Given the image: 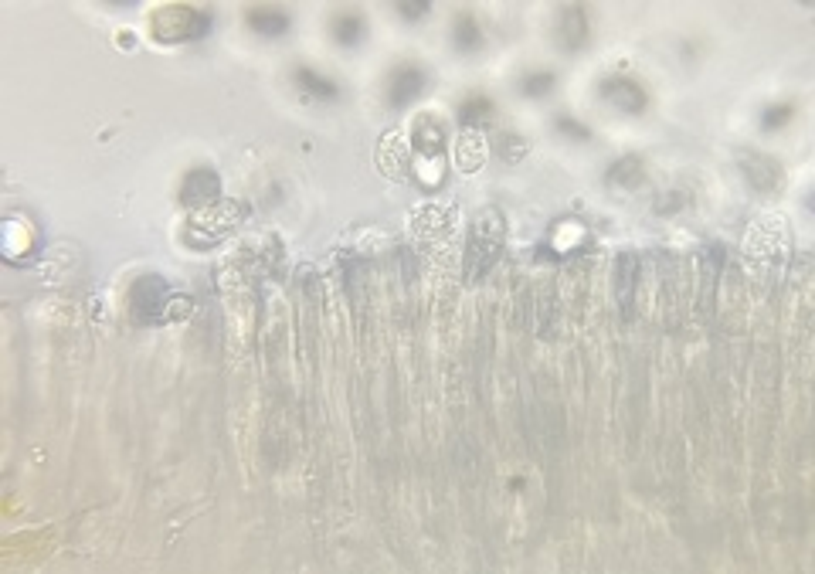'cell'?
<instances>
[{"instance_id": "cell-22", "label": "cell", "mask_w": 815, "mask_h": 574, "mask_svg": "<svg viewBox=\"0 0 815 574\" xmlns=\"http://www.w3.org/2000/svg\"><path fill=\"white\" fill-rule=\"evenodd\" d=\"M557 133H561V136H571V140H581V143L591 140V130H588V126H585V123H578V119H568V116L557 119Z\"/></svg>"}, {"instance_id": "cell-18", "label": "cell", "mask_w": 815, "mask_h": 574, "mask_svg": "<svg viewBox=\"0 0 815 574\" xmlns=\"http://www.w3.org/2000/svg\"><path fill=\"white\" fill-rule=\"evenodd\" d=\"M333 38H337L343 48L360 45V38H364V17H360V14H337V21H333Z\"/></svg>"}, {"instance_id": "cell-21", "label": "cell", "mask_w": 815, "mask_h": 574, "mask_svg": "<svg viewBox=\"0 0 815 574\" xmlns=\"http://www.w3.org/2000/svg\"><path fill=\"white\" fill-rule=\"evenodd\" d=\"M792 116H795L792 106H768L765 113H761V126H765V130H782Z\"/></svg>"}, {"instance_id": "cell-23", "label": "cell", "mask_w": 815, "mask_h": 574, "mask_svg": "<svg viewBox=\"0 0 815 574\" xmlns=\"http://www.w3.org/2000/svg\"><path fill=\"white\" fill-rule=\"evenodd\" d=\"M398 14H405L408 21H422L428 14V4H398Z\"/></svg>"}, {"instance_id": "cell-14", "label": "cell", "mask_w": 815, "mask_h": 574, "mask_svg": "<svg viewBox=\"0 0 815 574\" xmlns=\"http://www.w3.org/2000/svg\"><path fill=\"white\" fill-rule=\"evenodd\" d=\"M245 17H248V28L262 34V38H279V34L289 28V17L286 11H279V7H255V11H248Z\"/></svg>"}, {"instance_id": "cell-2", "label": "cell", "mask_w": 815, "mask_h": 574, "mask_svg": "<svg viewBox=\"0 0 815 574\" xmlns=\"http://www.w3.org/2000/svg\"><path fill=\"white\" fill-rule=\"evenodd\" d=\"M503 248H506V218L496 208H489L473 221V228L466 235V255H462V279H466V286H479L493 272Z\"/></svg>"}, {"instance_id": "cell-13", "label": "cell", "mask_w": 815, "mask_h": 574, "mask_svg": "<svg viewBox=\"0 0 815 574\" xmlns=\"http://www.w3.org/2000/svg\"><path fill=\"white\" fill-rule=\"evenodd\" d=\"M642 181H646V160H642L639 153H625V157L615 160V164L608 167V174H605L608 187H625V191L639 187Z\"/></svg>"}, {"instance_id": "cell-5", "label": "cell", "mask_w": 815, "mask_h": 574, "mask_svg": "<svg viewBox=\"0 0 815 574\" xmlns=\"http://www.w3.org/2000/svg\"><path fill=\"white\" fill-rule=\"evenodd\" d=\"M242 218H248V204H238V201H218L204 211H194L191 228H187V245H191L197 235H204L201 242H197V248L218 245L231 228H238Z\"/></svg>"}, {"instance_id": "cell-20", "label": "cell", "mask_w": 815, "mask_h": 574, "mask_svg": "<svg viewBox=\"0 0 815 574\" xmlns=\"http://www.w3.org/2000/svg\"><path fill=\"white\" fill-rule=\"evenodd\" d=\"M551 89H554V72H530V75H523V82H520V92L527 99H540Z\"/></svg>"}, {"instance_id": "cell-3", "label": "cell", "mask_w": 815, "mask_h": 574, "mask_svg": "<svg viewBox=\"0 0 815 574\" xmlns=\"http://www.w3.org/2000/svg\"><path fill=\"white\" fill-rule=\"evenodd\" d=\"M214 17L208 11H197L187 4H170L153 14V38L160 45H187V41H201L211 31Z\"/></svg>"}, {"instance_id": "cell-8", "label": "cell", "mask_w": 815, "mask_h": 574, "mask_svg": "<svg viewBox=\"0 0 815 574\" xmlns=\"http://www.w3.org/2000/svg\"><path fill=\"white\" fill-rule=\"evenodd\" d=\"M737 167H741L744 181L761 194H775L785 181V170L778 160L761 157V153H751V150H737Z\"/></svg>"}, {"instance_id": "cell-4", "label": "cell", "mask_w": 815, "mask_h": 574, "mask_svg": "<svg viewBox=\"0 0 815 574\" xmlns=\"http://www.w3.org/2000/svg\"><path fill=\"white\" fill-rule=\"evenodd\" d=\"M170 303H177V296H174V289H170V282L157 276V272H147V276H140L133 282L130 316H133V323H140V327H157V323H163V320H174Z\"/></svg>"}, {"instance_id": "cell-17", "label": "cell", "mask_w": 815, "mask_h": 574, "mask_svg": "<svg viewBox=\"0 0 815 574\" xmlns=\"http://www.w3.org/2000/svg\"><path fill=\"white\" fill-rule=\"evenodd\" d=\"M452 38H456L459 51H476L483 45V31H479V21L473 14H459L456 24H452Z\"/></svg>"}, {"instance_id": "cell-19", "label": "cell", "mask_w": 815, "mask_h": 574, "mask_svg": "<svg viewBox=\"0 0 815 574\" xmlns=\"http://www.w3.org/2000/svg\"><path fill=\"white\" fill-rule=\"evenodd\" d=\"M496 153H500L503 164H520V160L527 157V140L517 133H506L496 140Z\"/></svg>"}, {"instance_id": "cell-9", "label": "cell", "mask_w": 815, "mask_h": 574, "mask_svg": "<svg viewBox=\"0 0 815 574\" xmlns=\"http://www.w3.org/2000/svg\"><path fill=\"white\" fill-rule=\"evenodd\" d=\"M588 242V231L581 221H571V218H561V221H554V228H551V235H547V245H540V259L544 255H551V259H571L574 252H578L581 245Z\"/></svg>"}, {"instance_id": "cell-11", "label": "cell", "mask_w": 815, "mask_h": 574, "mask_svg": "<svg viewBox=\"0 0 815 574\" xmlns=\"http://www.w3.org/2000/svg\"><path fill=\"white\" fill-rule=\"evenodd\" d=\"M425 89V72L418 65H398L388 79V102L391 109H405L411 99H418Z\"/></svg>"}, {"instance_id": "cell-6", "label": "cell", "mask_w": 815, "mask_h": 574, "mask_svg": "<svg viewBox=\"0 0 815 574\" xmlns=\"http://www.w3.org/2000/svg\"><path fill=\"white\" fill-rule=\"evenodd\" d=\"M177 201H180V208H187L191 214L211 208V204H218L221 201V181H218V174H214L211 167L191 170V174L184 177V184H180Z\"/></svg>"}, {"instance_id": "cell-7", "label": "cell", "mask_w": 815, "mask_h": 574, "mask_svg": "<svg viewBox=\"0 0 815 574\" xmlns=\"http://www.w3.org/2000/svg\"><path fill=\"white\" fill-rule=\"evenodd\" d=\"M598 92H602V99L608 102L612 109H619L625 116H639L646 113L649 106V92L642 89L636 79H629V75H612V79H605L598 85Z\"/></svg>"}, {"instance_id": "cell-12", "label": "cell", "mask_w": 815, "mask_h": 574, "mask_svg": "<svg viewBox=\"0 0 815 574\" xmlns=\"http://www.w3.org/2000/svg\"><path fill=\"white\" fill-rule=\"evenodd\" d=\"M557 41L564 51H578L588 45V17L581 4H568L557 11Z\"/></svg>"}, {"instance_id": "cell-15", "label": "cell", "mask_w": 815, "mask_h": 574, "mask_svg": "<svg viewBox=\"0 0 815 574\" xmlns=\"http://www.w3.org/2000/svg\"><path fill=\"white\" fill-rule=\"evenodd\" d=\"M296 89L303 92L306 99H316V102H330L340 96L337 82L323 79V75H316L313 68H296Z\"/></svg>"}, {"instance_id": "cell-10", "label": "cell", "mask_w": 815, "mask_h": 574, "mask_svg": "<svg viewBox=\"0 0 815 574\" xmlns=\"http://www.w3.org/2000/svg\"><path fill=\"white\" fill-rule=\"evenodd\" d=\"M636 282H639V255L622 252L619 259H615L612 286H615V299H619V310L625 320H629L632 306H636Z\"/></svg>"}, {"instance_id": "cell-16", "label": "cell", "mask_w": 815, "mask_h": 574, "mask_svg": "<svg viewBox=\"0 0 815 574\" xmlns=\"http://www.w3.org/2000/svg\"><path fill=\"white\" fill-rule=\"evenodd\" d=\"M493 123V102L486 96H473L462 102L459 109V126L462 130H483V126Z\"/></svg>"}, {"instance_id": "cell-1", "label": "cell", "mask_w": 815, "mask_h": 574, "mask_svg": "<svg viewBox=\"0 0 815 574\" xmlns=\"http://www.w3.org/2000/svg\"><path fill=\"white\" fill-rule=\"evenodd\" d=\"M408 153H411V177L422 191H439L445 181V130L442 119L432 113L415 116L408 133Z\"/></svg>"}]
</instances>
